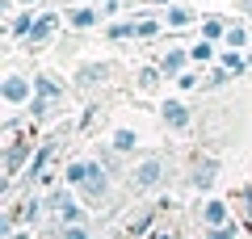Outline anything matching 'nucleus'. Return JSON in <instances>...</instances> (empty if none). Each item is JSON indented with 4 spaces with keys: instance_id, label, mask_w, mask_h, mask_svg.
I'll return each mask as SVG.
<instances>
[{
    "instance_id": "nucleus-1",
    "label": "nucleus",
    "mask_w": 252,
    "mask_h": 239,
    "mask_svg": "<svg viewBox=\"0 0 252 239\" xmlns=\"http://www.w3.org/2000/svg\"><path fill=\"white\" fill-rule=\"evenodd\" d=\"M84 197H89V206H101L109 197V180H105V172H101V164H93V177L84 180Z\"/></svg>"
},
{
    "instance_id": "nucleus-2",
    "label": "nucleus",
    "mask_w": 252,
    "mask_h": 239,
    "mask_svg": "<svg viewBox=\"0 0 252 239\" xmlns=\"http://www.w3.org/2000/svg\"><path fill=\"white\" fill-rule=\"evenodd\" d=\"M30 92H34V84H30L26 76H9L4 80V101H9V105H21Z\"/></svg>"
},
{
    "instance_id": "nucleus-3",
    "label": "nucleus",
    "mask_w": 252,
    "mask_h": 239,
    "mask_svg": "<svg viewBox=\"0 0 252 239\" xmlns=\"http://www.w3.org/2000/svg\"><path fill=\"white\" fill-rule=\"evenodd\" d=\"M160 177H164V164H160V159H147V164H139V168H135V177H130V180H135L139 189H147V185H156Z\"/></svg>"
},
{
    "instance_id": "nucleus-4",
    "label": "nucleus",
    "mask_w": 252,
    "mask_h": 239,
    "mask_svg": "<svg viewBox=\"0 0 252 239\" xmlns=\"http://www.w3.org/2000/svg\"><path fill=\"white\" fill-rule=\"evenodd\" d=\"M164 122H168L172 130H185L189 126V109L181 105V101H168V105H164Z\"/></svg>"
},
{
    "instance_id": "nucleus-5",
    "label": "nucleus",
    "mask_w": 252,
    "mask_h": 239,
    "mask_svg": "<svg viewBox=\"0 0 252 239\" xmlns=\"http://www.w3.org/2000/svg\"><path fill=\"white\" fill-rule=\"evenodd\" d=\"M185 59H189V51H168L160 59V71H164V76H177V71L185 67Z\"/></svg>"
},
{
    "instance_id": "nucleus-6",
    "label": "nucleus",
    "mask_w": 252,
    "mask_h": 239,
    "mask_svg": "<svg viewBox=\"0 0 252 239\" xmlns=\"http://www.w3.org/2000/svg\"><path fill=\"white\" fill-rule=\"evenodd\" d=\"M215 177H219V164H215V159H202V168L193 172V189H206Z\"/></svg>"
},
{
    "instance_id": "nucleus-7",
    "label": "nucleus",
    "mask_w": 252,
    "mask_h": 239,
    "mask_svg": "<svg viewBox=\"0 0 252 239\" xmlns=\"http://www.w3.org/2000/svg\"><path fill=\"white\" fill-rule=\"evenodd\" d=\"M202 218H206L210 227H223V222H227V206L223 202H206V206H202Z\"/></svg>"
},
{
    "instance_id": "nucleus-8",
    "label": "nucleus",
    "mask_w": 252,
    "mask_h": 239,
    "mask_svg": "<svg viewBox=\"0 0 252 239\" xmlns=\"http://www.w3.org/2000/svg\"><path fill=\"white\" fill-rule=\"evenodd\" d=\"M34 92L42 101H55V97H59V84H55L51 76H34Z\"/></svg>"
},
{
    "instance_id": "nucleus-9",
    "label": "nucleus",
    "mask_w": 252,
    "mask_h": 239,
    "mask_svg": "<svg viewBox=\"0 0 252 239\" xmlns=\"http://www.w3.org/2000/svg\"><path fill=\"white\" fill-rule=\"evenodd\" d=\"M55 26H59V17H51V13H46V17H38V21H34V34H30V38H34V42H46Z\"/></svg>"
},
{
    "instance_id": "nucleus-10",
    "label": "nucleus",
    "mask_w": 252,
    "mask_h": 239,
    "mask_svg": "<svg viewBox=\"0 0 252 239\" xmlns=\"http://www.w3.org/2000/svg\"><path fill=\"white\" fill-rule=\"evenodd\" d=\"M223 71H231V76H244V71H248V59H240L235 51H227V55H223Z\"/></svg>"
},
{
    "instance_id": "nucleus-11",
    "label": "nucleus",
    "mask_w": 252,
    "mask_h": 239,
    "mask_svg": "<svg viewBox=\"0 0 252 239\" xmlns=\"http://www.w3.org/2000/svg\"><path fill=\"white\" fill-rule=\"evenodd\" d=\"M13 34H26V38H30V34H34V17H30V13H21V17L13 21Z\"/></svg>"
},
{
    "instance_id": "nucleus-12",
    "label": "nucleus",
    "mask_w": 252,
    "mask_h": 239,
    "mask_svg": "<svg viewBox=\"0 0 252 239\" xmlns=\"http://www.w3.org/2000/svg\"><path fill=\"white\" fill-rule=\"evenodd\" d=\"M210 55H215V51H210V42H198L193 51H189V59H193V63H210Z\"/></svg>"
},
{
    "instance_id": "nucleus-13",
    "label": "nucleus",
    "mask_w": 252,
    "mask_h": 239,
    "mask_svg": "<svg viewBox=\"0 0 252 239\" xmlns=\"http://www.w3.org/2000/svg\"><path fill=\"white\" fill-rule=\"evenodd\" d=\"M114 147L118 151H130V147H135V134H130V130H118L114 134Z\"/></svg>"
},
{
    "instance_id": "nucleus-14",
    "label": "nucleus",
    "mask_w": 252,
    "mask_h": 239,
    "mask_svg": "<svg viewBox=\"0 0 252 239\" xmlns=\"http://www.w3.org/2000/svg\"><path fill=\"white\" fill-rule=\"evenodd\" d=\"M202 34H206V38H223V21H219V17L202 21Z\"/></svg>"
},
{
    "instance_id": "nucleus-15",
    "label": "nucleus",
    "mask_w": 252,
    "mask_h": 239,
    "mask_svg": "<svg viewBox=\"0 0 252 239\" xmlns=\"http://www.w3.org/2000/svg\"><path fill=\"white\" fill-rule=\"evenodd\" d=\"M51 155H55V143H46V147H42V151L34 155V164H30V168H34V172H42V164H46Z\"/></svg>"
},
{
    "instance_id": "nucleus-16",
    "label": "nucleus",
    "mask_w": 252,
    "mask_h": 239,
    "mask_svg": "<svg viewBox=\"0 0 252 239\" xmlns=\"http://www.w3.org/2000/svg\"><path fill=\"white\" fill-rule=\"evenodd\" d=\"M156 34H160L156 21H139V26H135V38H156Z\"/></svg>"
},
{
    "instance_id": "nucleus-17",
    "label": "nucleus",
    "mask_w": 252,
    "mask_h": 239,
    "mask_svg": "<svg viewBox=\"0 0 252 239\" xmlns=\"http://www.w3.org/2000/svg\"><path fill=\"white\" fill-rule=\"evenodd\" d=\"M227 42H231V46H244V42H248V30H244V26L227 30Z\"/></svg>"
},
{
    "instance_id": "nucleus-18",
    "label": "nucleus",
    "mask_w": 252,
    "mask_h": 239,
    "mask_svg": "<svg viewBox=\"0 0 252 239\" xmlns=\"http://www.w3.org/2000/svg\"><path fill=\"white\" fill-rule=\"evenodd\" d=\"M59 239H93V235H89L84 227H63V231H59Z\"/></svg>"
},
{
    "instance_id": "nucleus-19",
    "label": "nucleus",
    "mask_w": 252,
    "mask_h": 239,
    "mask_svg": "<svg viewBox=\"0 0 252 239\" xmlns=\"http://www.w3.org/2000/svg\"><path fill=\"white\" fill-rule=\"evenodd\" d=\"M93 21H97V17H93L89 9H76V13H72V26H93Z\"/></svg>"
},
{
    "instance_id": "nucleus-20",
    "label": "nucleus",
    "mask_w": 252,
    "mask_h": 239,
    "mask_svg": "<svg viewBox=\"0 0 252 239\" xmlns=\"http://www.w3.org/2000/svg\"><path fill=\"white\" fill-rule=\"evenodd\" d=\"M189 21V9H168V26H185Z\"/></svg>"
},
{
    "instance_id": "nucleus-21",
    "label": "nucleus",
    "mask_w": 252,
    "mask_h": 239,
    "mask_svg": "<svg viewBox=\"0 0 252 239\" xmlns=\"http://www.w3.org/2000/svg\"><path fill=\"white\" fill-rule=\"evenodd\" d=\"M206 239H235V227H215L206 231Z\"/></svg>"
},
{
    "instance_id": "nucleus-22",
    "label": "nucleus",
    "mask_w": 252,
    "mask_h": 239,
    "mask_svg": "<svg viewBox=\"0 0 252 239\" xmlns=\"http://www.w3.org/2000/svg\"><path fill=\"white\" fill-rule=\"evenodd\" d=\"M21 4H34V0H21Z\"/></svg>"
},
{
    "instance_id": "nucleus-23",
    "label": "nucleus",
    "mask_w": 252,
    "mask_h": 239,
    "mask_svg": "<svg viewBox=\"0 0 252 239\" xmlns=\"http://www.w3.org/2000/svg\"><path fill=\"white\" fill-rule=\"evenodd\" d=\"M248 67H252V55H248Z\"/></svg>"
}]
</instances>
